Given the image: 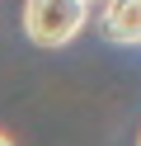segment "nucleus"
<instances>
[{
  "label": "nucleus",
  "mask_w": 141,
  "mask_h": 146,
  "mask_svg": "<svg viewBox=\"0 0 141 146\" xmlns=\"http://www.w3.org/2000/svg\"><path fill=\"white\" fill-rule=\"evenodd\" d=\"M85 29V0H24V33L38 47H66Z\"/></svg>",
  "instance_id": "obj_1"
},
{
  "label": "nucleus",
  "mask_w": 141,
  "mask_h": 146,
  "mask_svg": "<svg viewBox=\"0 0 141 146\" xmlns=\"http://www.w3.org/2000/svg\"><path fill=\"white\" fill-rule=\"evenodd\" d=\"M103 33L113 42H141V0H103Z\"/></svg>",
  "instance_id": "obj_2"
},
{
  "label": "nucleus",
  "mask_w": 141,
  "mask_h": 146,
  "mask_svg": "<svg viewBox=\"0 0 141 146\" xmlns=\"http://www.w3.org/2000/svg\"><path fill=\"white\" fill-rule=\"evenodd\" d=\"M0 146H14V141H9V137H5V132H0Z\"/></svg>",
  "instance_id": "obj_3"
},
{
  "label": "nucleus",
  "mask_w": 141,
  "mask_h": 146,
  "mask_svg": "<svg viewBox=\"0 0 141 146\" xmlns=\"http://www.w3.org/2000/svg\"><path fill=\"white\" fill-rule=\"evenodd\" d=\"M136 146H141V141H136Z\"/></svg>",
  "instance_id": "obj_4"
}]
</instances>
